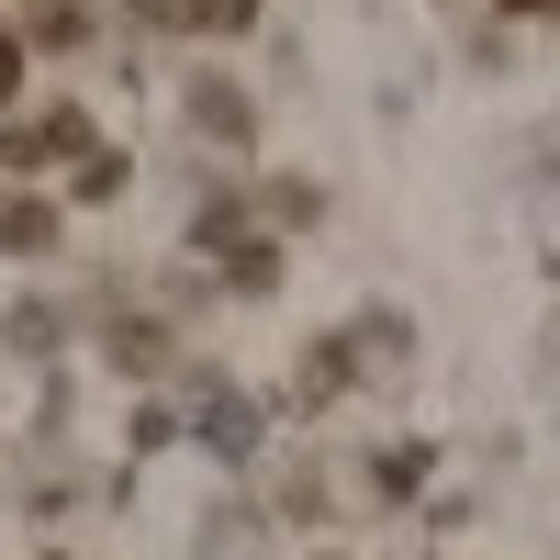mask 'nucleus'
Masks as SVG:
<instances>
[{
	"mask_svg": "<svg viewBox=\"0 0 560 560\" xmlns=\"http://www.w3.org/2000/svg\"><path fill=\"white\" fill-rule=\"evenodd\" d=\"M79 147H90L79 102H57V113H34V124H12V135H0V158H12V168H45V158H79Z\"/></svg>",
	"mask_w": 560,
	"mask_h": 560,
	"instance_id": "f257e3e1",
	"label": "nucleus"
},
{
	"mask_svg": "<svg viewBox=\"0 0 560 560\" xmlns=\"http://www.w3.org/2000/svg\"><path fill=\"white\" fill-rule=\"evenodd\" d=\"M191 23H213V34H247V23H258V0H202Z\"/></svg>",
	"mask_w": 560,
	"mask_h": 560,
	"instance_id": "39448f33",
	"label": "nucleus"
},
{
	"mask_svg": "<svg viewBox=\"0 0 560 560\" xmlns=\"http://www.w3.org/2000/svg\"><path fill=\"white\" fill-rule=\"evenodd\" d=\"M45 236H57V213L23 202V191H0V247H12V258H45Z\"/></svg>",
	"mask_w": 560,
	"mask_h": 560,
	"instance_id": "f03ea898",
	"label": "nucleus"
},
{
	"mask_svg": "<svg viewBox=\"0 0 560 560\" xmlns=\"http://www.w3.org/2000/svg\"><path fill=\"white\" fill-rule=\"evenodd\" d=\"M12 90H23V45L0 34V113H12Z\"/></svg>",
	"mask_w": 560,
	"mask_h": 560,
	"instance_id": "423d86ee",
	"label": "nucleus"
},
{
	"mask_svg": "<svg viewBox=\"0 0 560 560\" xmlns=\"http://www.w3.org/2000/svg\"><path fill=\"white\" fill-rule=\"evenodd\" d=\"M224 269H236V292H269V280H280V258H269V247H236Z\"/></svg>",
	"mask_w": 560,
	"mask_h": 560,
	"instance_id": "20e7f679",
	"label": "nucleus"
},
{
	"mask_svg": "<svg viewBox=\"0 0 560 560\" xmlns=\"http://www.w3.org/2000/svg\"><path fill=\"white\" fill-rule=\"evenodd\" d=\"M191 113H202V135H247V102H236L224 79H213V90H191Z\"/></svg>",
	"mask_w": 560,
	"mask_h": 560,
	"instance_id": "7ed1b4c3",
	"label": "nucleus"
}]
</instances>
